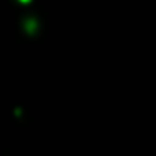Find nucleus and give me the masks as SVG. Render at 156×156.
<instances>
[{"mask_svg": "<svg viewBox=\"0 0 156 156\" xmlns=\"http://www.w3.org/2000/svg\"><path fill=\"white\" fill-rule=\"evenodd\" d=\"M21 27H23V30H24L27 35H35V34L38 32L40 21H38V18H35V17H26L24 21H23V24H21Z\"/></svg>", "mask_w": 156, "mask_h": 156, "instance_id": "f257e3e1", "label": "nucleus"}, {"mask_svg": "<svg viewBox=\"0 0 156 156\" xmlns=\"http://www.w3.org/2000/svg\"><path fill=\"white\" fill-rule=\"evenodd\" d=\"M17 2H18V3H21V5H29L32 0H17Z\"/></svg>", "mask_w": 156, "mask_h": 156, "instance_id": "f03ea898", "label": "nucleus"}]
</instances>
